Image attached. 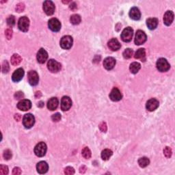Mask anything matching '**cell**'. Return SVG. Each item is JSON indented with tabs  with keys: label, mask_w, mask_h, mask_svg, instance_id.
Returning <instances> with one entry per match:
<instances>
[{
	"label": "cell",
	"mask_w": 175,
	"mask_h": 175,
	"mask_svg": "<svg viewBox=\"0 0 175 175\" xmlns=\"http://www.w3.org/2000/svg\"><path fill=\"white\" fill-rule=\"evenodd\" d=\"M140 68H141L140 64V63H138V62H135L131 63L130 67H129V70H130L131 73L135 74L140 71Z\"/></svg>",
	"instance_id": "cell-25"
},
{
	"label": "cell",
	"mask_w": 175,
	"mask_h": 175,
	"mask_svg": "<svg viewBox=\"0 0 175 175\" xmlns=\"http://www.w3.org/2000/svg\"><path fill=\"white\" fill-rule=\"evenodd\" d=\"M122 94L119 90V89L117 88H114L111 90L110 94H109V98L113 101H119L122 99Z\"/></svg>",
	"instance_id": "cell-14"
},
{
	"label": "cell",
	"mask_w": 175,
	"mask_h": 175,
	"mask_svg": "<svg viewBox=\"0 0 175 175\" xmlns=\"http://www.w3.org/2000/svg\"><path fill=\"white\" fill-rule=\"evenodd\" d=\"M113 154V152L109 149H105L101 153V158L103 160H108Z\"/></svg>",
	"instance_id": "cell-28"
},
{
	"label": "cell",
	"mask_w": 175,
	"mask_h": 175,
	"mask_svg": "<svg viewBox=\"0 0 175 175\" xmlns=\"http://www.w3.org/2000/svg\"><path fill=\"white\" fill-rule=\"evenodd\" d=\"M82 156L86 159H89L91 157V151L88 147H85L84 149L82 150Z\"/></svg>",
	"instance_id": "cell-31"
},
{
	"label": "cell",
	"mask_w": 175,
	"mask_h": 175,
	"mask_svg": "<svg viewBox=\"0 0 175 175\" xmlns=\"http://www.w3.org/2000/svg\"><path fill=\"white\" fill-rule=\"evenodd\" d=\"M24 73H24V70L22 68H19V69H17L14 72V73L12 74V80L13 82H18L19 81H21L23 77Z\"/></svg>",
	"instance_id": "cell-17"
},
{
	"label": "cell",
	"mask_w": 175,
	"mask_h": 175,
	"mask_svg": "<svg viewBox=\"0 0 175 175\" xmlns=\"http://www.w3.org/2000/svg\"><path fill=\"white\" fill-rule=\"evenodd\" d=\"M21 57L19 54H14L11 57V64L13 66L19 65L21 63Z\"/></svg>",
	"instance_id": "cell-27"
},
{
	"label": "cell",
	"mask_w": 175,
	"mask_h": 175,
	"mask_svg": "<svg viewBox=\"0 0 175 175\" xmlns=\"http://www.w3.org/2000/svg\"><path fill=\"white\" fill-rule=\"evenodd\" d=\"M24 9H25V5H24L23 3H19L16 6V10L18 12H23Z\"/></svg>",
	"instance_id": "cell-39"
},
{
	"label": "cell",
	"mask_w": 175,
	"mask_h": 175,
	"mask_svg": "<svg viewBox=\"0 0 175 175\" xmlns=\"http://www.w3.org/2000/svg\"><path fill=\"white\" fill-rule=\"evenodd\" d=\"M48 169H49V166H48L47 163L45 161H40L36 166L37 172L39 174L46 173L48 171Z\"/></svg>",
	"instance_id": "cell-21"
},
{
	"label": "cell",
	"mask_w": 175,
	"mask_h": 175,
	"mask_svg": "<svg viewBox=\"0 0 175 175\" xmlns=\"http://www.w3.org/2000/svg\"><path fill=\"white\" fill-rule=\"evenodd\" d=\"M14 119L16 120H17V121H19L21 119V115L19 114H15L14 116Z\"/></svg>",
	"instance_id": "cell-47"
},
{
	"label": "cell",
	"mask_w": 175,
	"mask_h": 175,
	"mask_svg": "<svg viewBox=\"0 0 175 175\" xmlns=\"http://www.w3.org/2000/svg\"><path fill=\"white\" fill-rule=\"evenodd\" d=\"M69 2H71V1H63V3H64V4H68V3H69Z\"/></svg>",
	"instance_id": "cell-48"
},
{
	"label": "cell",
	"mask_w": 175,
	"mask_h": 175,
	"mask_svg": "<svg viewBox=\"0 0 175 175\" xmlns=\"http://www.w3.org/2000/svg\"><path fill=\"white\" fill-rule=\"evenodd\" d=\"M43 10L47 15H52L55 12V5L51 1H45L43 3Z\"/></svg>",
	"instance_id": "cell-9"
},
{
	"label": "cell",
	"mask_w": 175,
	"mask_h": 175,
	"mask_svg": "<svg viewBox=\"0 0 175 175\" xmlns=\"http://www.w3.org/2000/svg\"><path fill=\"white\" fill-rule=\"evenodd\" d=\"M5 35H6V38L8 39V40H10V39H11V38H12V30L10 29V28H8V29L6 30V32H5Z\"/></svg>",
	"instance_id": "cell-41"
},
{
	"label": "cell",
	"mask_w": 175,
	"mask_h": 175,
	"mask_svg": "<svg viewBox=\"0 0 175 175\" xmlns=\"http://www.w3.org/2000/svg\"><path fill=\"white\" fill-rule=\"evenodd\" d=\"M129 17L131 19H133V20H139L141 17L140 11L136 7L132 8L129 11Z\"/></svg>",
	"instance_id": "cell-22"
},
{
	"label": "cell",
	"mask_w": 175,
	"mask_h": 175,
	"mask_svg": "<svg viewBox=\"0 0 175 175\" xmlns=\"http://www.w3.org/2000/svg\"><path fill=\"white\" fill-rule=\"evenodd\" d=\"M133 53V50L131 49H129V48H128V49L124 50L123 54H122V55H123L124 58L129 59V58H131V57H132Z\"/></svg>",
	"instance_id": "cell-32"
},
{
	"label": "cell",
	"mask_w": 175,
	"mask_h": 175,
	"mask_svg": "<svg viewBox=\"0 0 175 175\" xmlns=\"http://www.w3.org/2000/svg\"><path fill=\"white\" fill-rule=\"evenodd\" d=\"M120 47H121L120 43L116 38L111 39L108 42V47L109 48V49H111V51H118L120 48Z\"/></svg>",
	"instance_id": "cell-20"
},
{
	"label": "cell",
	"mask_w": 175,
	"mask_h": 175,
	"mask_svg": "<svg viewBox=\"0 0 175 175\" xmlns=\"http://www.w3.org/2000/svg\"><path fill=\"white\" fill-rule=\"evenodd\" d=\"M7 24L10 27H12L15 24V17L14 16H10L7 19Z\"/></svg>",
	"instance_id": "cell-34"
},
{
	"label": "cell",
	"mask_w": 175,
	"mask_h": 175,
	"mask_svg": "<svg viewBox=\"0 0 175 175\" xmlns=\"http://www.w3.org/2000/svg\"><path fill=\"white\" fill-rule=\"evenodd\" d=\"M72 101L70 97L67 96H64L61 101V109L62 111H67L71 108Z\"/></svg>",
	"instance_id": "cell-13"
},
{
	"label": "cell",
	"mask_w": 175,
	"mask_h": 175,
	"mask_svg": "<svg viewBox=\"0 0 175 175\" xmlns=\"http://www.w3.org/2000/svg\"><path fill=\"white\" fill-rule=\"evenodd\" d=\"M73 40L71 36H64L61 38L60 46L62 49H71L72 45H73Z\"/></svg>",
	"instance_id": "cell-5"
},
{
	"label": "cell",
	"mask_w": 175,
	"mask_h": 175,
	"mask_svg": "<svg viewBox=\"0 0 175 175\" xmlns=\"http://www.w3.org/2000/svg\"><path fill=\"white\" fill-rule=\"evenodd\" d=\"M174 20V13L172 11L168 10L163 16V23L166 25L169 26L172 24Z\"/></svg>",
	"instance_id": "cell-18"
},
{
	"label": "cell",
	"mask_w": 175,
	"mask_h": 175,
	"mask_svg": "<svg viewBox=\"0 0 175 175\" xmlns=\"http://www.w3.org/2000/svg\"><path fill=\"white\" fill-rule=\"evenodd\" d=\"M146 35L142 30H137L135 37V44L136 45H140L144 44L146 40Z\"/></svg>",
	"instance_id": "cell-10"
},
{
	"label": "cell",
	"mask_w": 175,
	"mask_h": 175,
	"mask_svg": "<svg viewBox=\"0 0 175 175\" xmlns=\"http://www.w3.org/2000/svg\"><path fill=\"white\" fill-rule=\"evenodd\" d=\"M19 29L23 32L28 31L30 27V20L27 17H22L18 22Z\"/></svg>",
	"instance_id": "cell-2"
},
{
	"label": "cell",
	"mask_w": 175,
	"mask_h": 175,
	"mask_svg": "<svg viewBox=\"0 0 175 175\" xmlns=\"http://www.w3.org/2000/svg\"><path fill=\"white\" fill-rule=\"evenodd\" d=\"M47 68L49 70V71L52 72V73H58L61 69V64L56 60L51 59V60L48 61Z\"/></svg>",
	"instance_id": "cell-7"
},
{
	"label": "cell",
	"mask_w": 175,
	"mask_h": 175,
	"mask_svg": "<svg viewBox=\"0 0 175 175\" xmlns=\"http://www.w3.org/2000/svg\"><path fill=\"white\" fill-rule=\"evenodd\" d=\"M12 174L14 175H19L21 174V170L18 167H15L14 169H13L12 171Z\"/></svg>",
	"instance_id": "cell-44"
},
{
	"label": "cell",
	"mask_w": 175,
	"mask_h": 175,
	"mask_svg": "<svg viewBox=\"0 0 175 175\" xmlns=\"http://www.w3.org/2000/svg\"><path fill=\"white\" fill-rule=\"evenodd\" d=\"M59 104L58 99L56 97H53L48 101L47 108L51 111H54L58 108Z\"/></svg>",
	"instance_id": "cell-23"
},
{
	"label": "cell",
	"mask_w": 175,
	"mask_h": 175,
	"mask_svg": "<svg viewBox=\"0 0 175 175\" xmlns=\"http://www.w3.org/2000/svg\"><path fill=\"white\" fill-rule=\"evenodd\" d=\"M69 8H71L72 10H75L77 9V6L76 4L75 3V2H73V3H71V5L69 6Z\"/></svg>",
	"instance_id": "cell-45"
},
{
	"label": "cell",
	"mask_w": 175,
	"mask_h": 175,
	"mask_svg": "<svg viewBox=\"0 0 175 175\" xmlns=\"http://www.w3.org/2000/svg\"><path fill=\"white\" fill-rule=\"evenodd\" d=\"M23 93H22V92H17L14 95V98H16V99H21V98H23Z\"/></svg>",
	"instance_id": "cell-43"
},
{
	"label": "cell",
	"mask_w": 175,
	"mask_h": 175,
	"mask_svg": "<svg viewBox=\"0 0 175 175\" xmlns=\"http://www.w3.org/2000/svg\"><path fill=\"white\" fill-rule=\"evenodd\" d=\"M116 65V60L112 57H108L103 61V67L107 70H111Z\"/></svg>",
	"instance_id": "cell-19"
},
{
	"label": "cell",
	"mask_w": 175,
	"mask_h": 175,
	"mask_svg": "<svg viewBox=\"0 0 175 175\" xmlns=\"http://www.w3.org/2000/svg\"><path fill=\"white\" fill-rule=\"evenodd\" d=\"M64 173L68 175H71L75 174V170L72 167H67L64 169Z\"/></svg>",
	"instance_id": "cell-38"
},
{
	"label": "cell",
	"mask_w": 175,
	"mask_h": 175,
	"mask_svg": "<svg viewBox=\"0 0 175 175\" xmlns=\"http://www.w3.org/2000/svg\"><path fill=\"white\" fill-rule=\"evenodd\" d=\"M28 82L31 86H36L38 84L39 77L38 73L35 71H30L27 74Z\"/></svg>",
	"instance_id": "cell-11"
},
{
	"label": "cell",
	"mask_w": 175,
	"mask_h": 175,
	"mask_svg": "<svg viewBox=\"0 0 175 175\" xmlns=\"http://www.w3.org/2000/svg\"><path fill=\"white\" fill-rule=\"evenodd\" d=\"M157 69L160 72H166L170 69V64L166 59L159 58L157 62Z\"/></svg>",
	"instance_id": "cell-3"
},
{
	"label": "cell",
	"mask_w": 175,
	"mask_h": 175,
	"mask_svg": "<svg viewBox=\"0 0 175 175\" xmlns=\"http://www.w3.org/2000/svg\"><path fill=\"white\" fill-rule=\"evenodd\" d=\"M146 25L150 30H155L158 25V20L156 18H149L146 20Z\"/></svg>",
	"instance_id": "cell-24"
},
{
	"label": "cell",
	"mask_w": 175,
	"mask_h": 175,
	"mask_svg": "<svg viewBox=\"0 0 175 175\" xmlns=\"http://www.w3.org/2000/svg\"><path fill=\"white\" fill-rule=\"evenodd\" d=\"M159 106V101L156 99V98H150V99L148 100L147 103H146V108L148 111H153L156 109L158 108Z\"/></svg>",
	"instance_id": "cell-15"
},
{
	"label": "cell",
	"mask_w": 175,
	"mask_h": 175,
	"mask_svg": "<svg viewBox=\"0 0 175 175\" xmlns=\"http://www.w3.org/2000/svg\"><path fill=\"white\" fill-rule=\"evenodd\" d=\"M81 17L79 14H73L72 15L70 18V21H71V23L73 25H78L81 22Z\"/></svg>",
	"instance_id": "cell-30"
},
{
	"label": "cell",
	"mask_w": 175,
	"mask_h": 175,
	"mask_svg": "<svg viewBox=\"0 0 175 175\" xmlns=\"http://www.w3.org/2000/svg\"><path fill=\"white\" fill-rule=\"evenodd\" d=\"M0 173L2 175H6L8 174V166L1 165L0 166Z\"/></svg>",
	"instance_id": "cell-37"
},
{
	"label": "cell",
	"mask_w": 175,
	"mask_h": 175,
	"mask_svg": "<svg viewBox=\"0 0 175 175\" xmlns=\"http://www.w3.org/2000/svg\"><path fill=\"white\" fill-rule=\"evenodd\" d=\"M12 156V152H11V150H10L9 149L5 150L4 151L3 157H4V158L6 159V160H9L10 159H11Z\"/></svg>",
	"instance_id": "cell-33"
},
{
	"label": "cell",
	"mask_w": 175,
	"mask_h": 175,
	"mask_svg": "<svg viewBox=\"0 0 175 175\" xmlns=\"http://www.w3.org/2000/svg\"><path fill=\"white\" fill-rule=\"evenodd\" d=\"M35 123V118L31 114H27L24 116L23 119V126L27 129H30L34 126Z\"/></svg>",
	"instance_id": "cell-4"
},
{
	"label": "cell",
	"mask_w": 175,
	"mask_h": 175,
	"mask_svg": "<svg viewBox=\"0 0 175 175\" xmlns=\"http://www.w3.org/2000/svg\"><path fill=\"white\" fill-rule=\"evenodd\" d=\"M146 56V52H145V49H139L138 50H137V51L135 53L134 55V58L135 59H140V60H144V58H145Z\"/></svg>",
	"instance_id": "cell-26"
},
{
	"label": "cell",
	"mask_w": 175,
	"mask_h": 175,
	"mask_svg": "<svg viewBox=\"0 0 175 175\" xmlns=\"http://www.w3.org/2000/svg\"><path fill=\"white\" fill-rule=\"evenodd\" d=\"M61 118H62V116H61L60 114L56 113V114H54L53 116H52L51 119L54 122H58L61 120Z\"/></svg>",
	"instance_id": "cell-40"
},
{
	"label": "cell",
	"mask_w": 175,
	"mask_h": 175,
	"mask_svg": "<svg viewBox=\"0 0 175 175\" xmlns=\"http://www.w3.org/2000/svg\"><path fill=\"white\" fill-rule=\"evenodd\" d=\"M163 153H164V155H165L167 158H170V157H171L172 153L171 148L168 147V146H166L163 150Z\"/></svg>",
	"instance_id": "cell-36"
},
{
	"label": "cell",
	"mask_w": 175,
	"mask_h": 175,
	"mask_svg": "<svg viewBox=\"0 0 175 175\" xmlns=\"http://www.w3.org/2000/svg\"><path fill=\"white\" fill-rule=\"evenodd\" d=\"M9 69L10 67L8 62L7 61H4L3 64H2V72H3L4 73H7L9 71Z\"/></svg>",
	"instance_id": "cell-35"
},
{
	"label": "cell",
	"mask_w": 175,
	"mask_h": 175,
	"mask_svg": "<svg viewBox=\"0 0 175 175\" xmlns=\"http://www.w3.org/2000/svg\"><path fill=\"white\" fill-rule=\"evenodd\" d=\"M37 61L40 63V64H44L46 62V60L48 58V54L45 49L41 48V49L38 51L37 54Z\"/></svg>",
	"instance_id": "cell-16"
},
{
	"label": "cell",
	"mask_w": 175,
	"mask_h": 175,
	"mask_svg": "<svg viewBox=\"0 0 175 175\" xmlns=\"http://www.w3.org/2000/svg\"><path fill=\"white\" fill-rule=\"evenodd\" d=\"M49 28L53 32H58L61 29V23L60 21L56 18H52L48 22Z\"/></svg>",
	"instance_id": "cell-8"
},
{
	"label": "cell",
	"mask_w": 175,
	"mask_h": 175,
	"mask_svg": "<svg viewBox=\"0 0 175 175\" xmlns=\"http://www.w3.org/2000/svg\"><path fill=\"white\" fill-rule=\"evenodd\" d=\"M149 163H150L149 159L147 158V157H146L140 158L139 160H138V164L141 168H145L147 166L149 165Z\"/></svg>",
	"instance_id": "cell-29"
},
{
	"label": "cell",
	"mask_w": 175,
	"mask_h": 175,
	"mask_svg": "<svg viewBox=\"0 0 175 175\" xmlns=\"http://www.w3.org/2000/svg\"><path fill=\"white\" fill-rule=\"evenodd\" d=\"M133 35V30L131 27H126L125 29H124L121 34V38L124 42L128 43L130 42L132 39Z\"/></svg>",
	"instance_id": "cell-6"
},
{
	"label": "cell",
	"mask_w": 175,
	"mask_h": 175,
	"mask_svg": "<svg viewBox=\"0 0 175 175\" xmlns=\"http://www.w3.org/2000/svg\"><path fill=\"white\" fill-rule=\"evenodd\" d=\"M80 173H82V174H84L85 172L86 171V167L85 166H81V168H80Z\"/></svg>",
	"instance_id": "cell-46"
},
{
	"label": "cell",
	"mask_w": 175,
	"mask_h": 175,
	"mask_svg": "<svg viewBox=\"0 0 175 175\" xmlns=\"http://www.w3.org/2000/svg\"><path fill=\"white\" fill-rule=\"evenodd\" d=\"M47 145L45 142H39L38 144H36V146L34 148V153L36 156L39 157L45 156L47 152Z\"/></svg>",
	"instance_id": "cell-1"
},
{
	"label": "cell",
	"mask_w": 175,
	"mask_h": 175,
	"mask_svg": "<svg viewBox=\"0 0 175 175\" xmlns=\"http://www.w3.org/2000/svg\"><path fill=\"white\" fill-rule=\"evenodd\" d=\"M99 129L102 132H106L107 131V124L106 122H103L99 124Z\"/></svg>",
	"instance_id": "cell-42"
},
{
	"label": "cell",
	"mask_w": 175,
	"mask_h": 175,
	"mask_svg": "<svg viewBox=\"0 0 175 175\" xmlns=\"http://www.w3.org/2000/svg\"><path fill=\"white\" fill-rule=\"evenodd\" d=\"M17 108L21 111H27L32 108V103L30 100L22 99L17 104Z\"/></svg>",
	"instance_id": "cell-12"
}]
</instances>
